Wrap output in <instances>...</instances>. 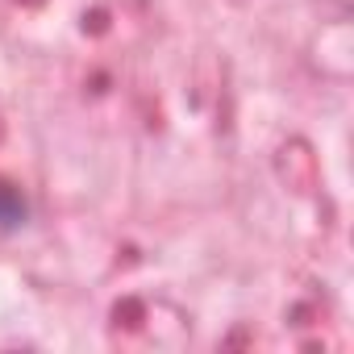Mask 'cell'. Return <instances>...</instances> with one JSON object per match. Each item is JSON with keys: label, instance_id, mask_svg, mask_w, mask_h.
Returning a JSON list of instances; mask_svg holds the SVG:
<instances>
[{"label": "cell", "instance_id": "obj_1", "mask_svg": "<svg viewBox=\"0 0 354 354\" xmlns=\"http://www.w3.org/2000/svg\"><path fill=\"white\" fill-rule=\"evenodd\" d=\"M30 221V205L17 188L0 184V230H21Z\"/></svg>", "mask_w": 354, "mask_h": 354}]
</instances>
